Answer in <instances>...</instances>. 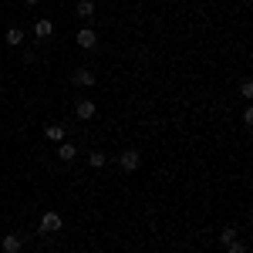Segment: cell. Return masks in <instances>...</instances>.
I'll list each match as a JSON object with an SVG mask.
<instances>
[{"instance_id":"cell-1","label":"cell","mask_w":253,"mask_h":253,"mask_svg":"<svg viewBox=\"0 0 253 253\" xmlns=\"http://www.w3.org/2000/svg\"><path fill=\"white\" fill-rule=\"evenodd\" d=\"M61 226H64V219L54 210H47V213L41 216V233H61Z\"/></svg>"},{"instance_id":"cell-2","label":"cell","mask_w":253,"mask_h":253,"mask_svg":"<svg viewBox=\"0 0 253 253\" xmlns=\"http://www.w3.org/2000/svg\"><path fill=\"white\" fill-rule=\"evenodd\" d=\"M118 166H122L125 172H135L138 166H142V156H138L135 149H128V152H122V156H118Z\"/></svg>"},{"instance_id":"cell-3","label":"cell","mask_w":253,"mask_h":253,"mask_svg":"<svg viewBox=\"0 0 253 253\" xmlns=\"http://www.w3.org/2000/svg\"><path fill=\"white\" fill-rule=\"evenodd\" d=\"M95 112H98V105H95V101H88V98H81L78 105H75V115H78L81 122H88V118H95Z\"/></svg>"},{"instance_id":"cell-4","label":"cell","mask_w":253,"mask_h":253,"mask_svg":"<svg viewBox=\"0 0 253 253\" xmlns=\"http://www.w3.org/2000/svg\"><path fill=\"white\" fill-rule=\"evenodd\" d=\"M95 81H98V78L91 75V71H88V68H78V71L71 75V84H81V88H91Z\"/></svg>"},{"instance_id":"cell-5","label":"cell","mask_w":253,"mask_h":253,"mask_svg":"<svg viewBox=\"0 0 253 253\" xmlns=\"http://www.w3.org/2000/svg\"><path fill=\"white\" fill-rule=\"evenodd\" d=\"M98 44V34L91 31V27H84V31H78V47H84V51H91Z\"/></svg>"},{"instance_id":"cell-6","label":"cell","mask_w":253,"mask_h":253,"mask_svg":"<svg viewBox=\"0 0 253 253\" xmlns=\"http://www.w3.org/2000/svg\"><path fill=\"white\" fill-rule=\"evenodd\" d=\"M20 247H24V240H20L17 233H7V236H3V253H20Z\"/></svg>"},{"instance_id":"cell-7","label":"cell","mask_w":253,"mask_h":253,"mask_svg":"<svg viewBox=\"0 0 253 253\" xmlns=\"http://www.w3.org/2000/svg\"><path fill=\"white\" fill-rule=\"evenodd\" d=\"M34 34H38L41 41L51 38V34H54V24H51V20H38V24H34Z\"/></svg>"},{"instance_id":"cell-8","label":"cell","mask_w":253,"mask_h":253,"mask_svg":"<svg viewBox=\"0 0 253 253\" xmlns=\"http://www.w3.org/2000/svg\"><path fill=\"white\" fill-rule=\"evenodd\" d=\"M7 44H10V47H20V44H24V31H20V27H10V31H7Z\"/></svg>"},{"instance_id":"cell-9","label":"cell","mask_w":253,"mask_h":253,"mask_svg":"<svg viewBox=\"0 0 253 253\" xmlns=\"http://www.w3.org/2000/svg\"><path fill=\"white\" fill-rule=\"evenodd\" d=\"M78 156V149H75V145H71V142H64V145H61L58 149V159H64V162H71V159Z\"/></svg>"},{"instance_id":"cell-10","label":"cell","mask_w":253,"mask_h":253,"mask_svg":"<svg viewBox=\"0 0 253 253\" xmlns=\"http://www.w3.org/2000/svg\"><path fill=\"white\" fill-rule=\"evenodd\" d=\"M78 17H95V3L91 0H81L78 3Z\"/></svg>"},{"instance_id":"cell-11","label":"cell","mask_w":253,"mask_h":253,"mask_svg":"<svg viewBox=\"0 0 253 253\" xmlns=\"http://www.w3.org/2000/svg\"><path fill=\"white\" fill-rule=\"evenodd\" d=\"M219 240H223V247H230V243L236 240V230H233V226H226V230L219 233Z\"/></svg>"},{"instance_id":"cell-12","label":"cell","mask_w":253,"mask_h":253,"mask_svg":"<svg viewBox=\"0 0 253 253\" xmlns=\"http://www.w3.org/2000/svg\"><path fill=\"white\" fill-rule=\"evenodd\" d=\"M47 138H51V142H61V138H64V128H61V125H51V128H47Z\"/></svg>"},{"instance_id":"cell-13","label":"cell","mask_w":253,"mask_h":253,"mask_svg":"<svg viewBox=\"0 0 253 253\" xmlns=\"http://www.w3.org/2000/svg\"><path fill=\"white\" fill-rule=\"evenodd\" d=\"M88 162H91V169H101V166H105V156H101V152H91Z\"/></svg>"},{"instance_id":"cell-14","label":"cell","mask_w":253,"mask_h":253,"mask_svg":"<svg viewBox=\"0 0 253 253\" xmlns=\"http://www.w3.org/2000/svg\"><path fill=\"white\" fill-rule=\"evenodd\" d=\"M226 253H247V247H243V243H240V240H233V243H230V247H226Z\"/></svg>"},{"instance_id":"cell-15","label":"cell","mask_w":253,"mask_h":253,"mask_svg":"<svg viewBox=\"0 0 253 253\" xmlns=\"http://www.w3.org/2000/svg\"><path fill=\"white\" fill-rule=\"evenodd\" d=\"M240 95H243V98H253V84H250V81H243V84H240Z\"/></svg>"},{"instance_id":"cell-16","label":"cell","mask_w":253,"mask_h":253,"mask_svg":"<svg viewBox=\"0 0 253 253\" xmlns=\"http://www.w3.org/2000/svg\"><path fill=\"white\" fill-rule=\"evenodd\" d=\"M24 3H41V0H24Z\"/></svg>"}]
</instances>
